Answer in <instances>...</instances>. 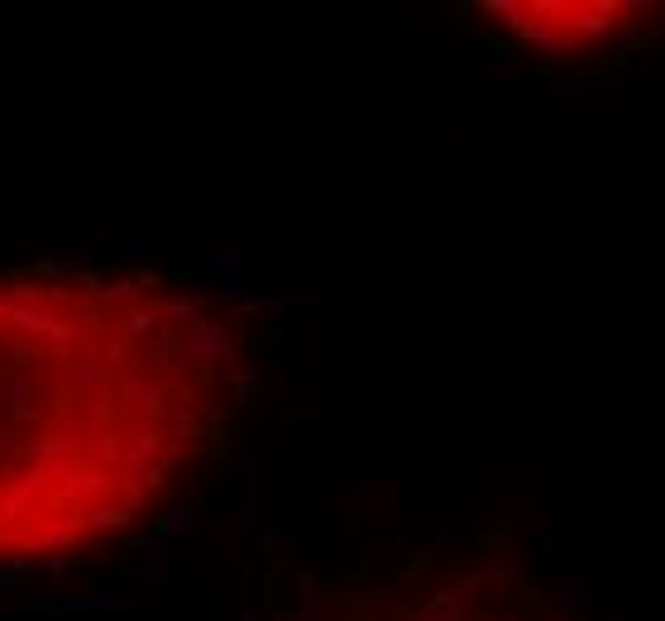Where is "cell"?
Wrapping results in <instances>:
<instances>
[{"label": "cell", "instance_id": "obj_2", "mask_svg": "<svg viewBox=\"0 0 665 621\" xmlns=\"http://www.w3.org/2000/svg\"><path fill=\"white\" fill-rule=\"evenodd\" d=\"M307 621H589L570 602L536 588L532 579L479 564L431 559L383 579L350 583L321 602Z\"/></svg>", "mask_w": 665, "mask_h": 621}, {"label": "cell", "instance_id": "obj_3", "mask_svg": "<svg viewBox=\"0 0 665 621\" xmlns=\"http://www.w3.org/2000/svg\"><path fill=\"white\" fill-rule=\"evenodd\" d=\"M488 15L546 58H622L656 29L661 5H565V0H498Z\"/></svg>", "mask_w": 665, "mask_h": 621}, {"label": "cell", "instance_id": "obj_1", "mask_svg": "<svg viewBox=\"0 0 665 621\" xmlns=\"http://www.w3.org/2000/svg\"><path fill=\"white\" fill-rule=\"evenodd\" d=\"M240 383V321L187 268H0V559L134 536L225 445Z\"/></svg>", "mask_w": 665, "mask_h": 621}]
</instances>
